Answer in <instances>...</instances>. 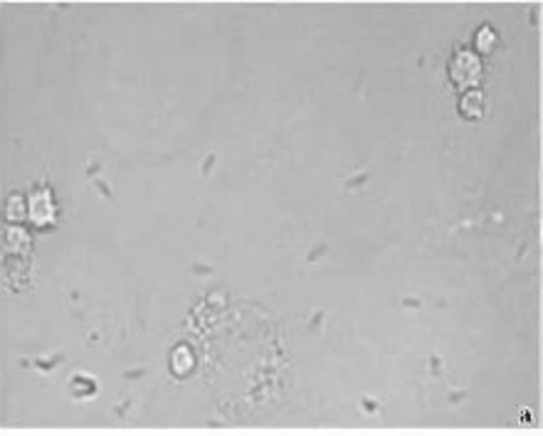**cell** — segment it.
Here are the masks:
<instances>
[{
    "mask_svg": "<svg viewBox=\"0 0 543 436\" xmlns=\"http://www.w3.org/2000/svg\"><path fill=\"white\" fill-rule=\"evenodd\" d=\"M494 42H496V35L491 27H481V30L477 32V50H479V52H491V50H494Z\"/></svg>",
    "mask_w": 543,
    "mask_h": 436,
    "instance_id": "4",
    "label": "cell"
},
{
    "mask_svg": "<svg viewBox=\"0 0 543 436\" xmlns=\"http://www.w3.org/2000/svg\"><path fill=\"white\" fill-rule=\"evenodd\" d=\"M449 74H452V82L457 87H474L481 77V62L472 52H460L449 64Z\"/></svg>",
    "mask_w": 543,
    "mask_h": 436,
    "instance_id": "1",
    "label": "cell"
},
{
    "mask_svg": "<svg viewBox=\"0 0 543 436\" xmlns=\"http://www.w3.org/2000/svg\"><path fill=\"white\" fill-rule=\"evenodd\" d=\"M6 215L10 219H20L22 215H25V208H22V203H20V198H13L10 203H8V210H6Z\"/></svg>",
    "mask_w": 543,
    "mask_h": 436,
    "instance_id": "6",
    "label": "cell"
},
{
    "mask_svg": "<svg viewBox=\"0 0 543 436\" xmlns=\"http://www.w3.org/2000/svg\"><path fill=\"white\" fill-rule=\"evenodd\" d=\"M460 111H462V116H467V119H477V116L481 114V94L477 92V89H472V92L465 94V99H462V104H460Z\"/></svg>",
    "mask_w": 543,
    "mask_h": 436,
    "instance_id": "3",
    "label": "cell"
},
{
    "mask_svg": "<svg viewBox=\"0 0 543 436\" xmlns=\"http://www.w3.org/2000/svg\"><path fill=\"white\" fill-rule=\"evenodd\" d=\"M22 245H27V234L22 232V229H8L6 232V249L8 252H15L17 247H22Z\"/></svg>",
    "mask_w": 543,
    "mask_h": 436,
    "instance_id": "5",
    "label": "cell"
},
{
    "mask_svg": "<svg viewBox=\"0 0 543 436\" xmlns=\"http://www.w3.org/2000/svg\"><path fill=\"white\" fill-rule=\"evenodd\" d=\"M32 219L37 224H45L52 219V203H50V195L48 192H37L35 198H32Z\"/></svg>",
    "mask_w": 543,
    "mask_h": 436,
    "instance_id": "2",
    "label": "cell"
}]
</instances>
